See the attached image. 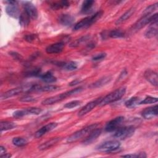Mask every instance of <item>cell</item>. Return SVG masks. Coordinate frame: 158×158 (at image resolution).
<instances>
[{
  "label": "cell",
  "instance_id": "1",
  "mask_svg": "<svg viewBox=\"0 0 158 158\" xmlns=\"http://www.w3.org/2000/svg\"><path fill=\"white\" fill-rule=\"evenodd\" d=\"M40 86L38 85H33V84H27L22 85L20 86H18L11 89H9L1 95V99L4 100L7 99L9 98H12L16 95H18L22 93H27L32 91H38V89Z\"/></svg>",
  "mask_w": 158,
  "mask_h": 158
},
{
  "label": "cell",
  "instance_id": "2",
  "mask_svg": "<svg viewBox=\"0 0 158 158\" xmlns=\"http://www.w3.org/2000/svg\"><path fill=\"white\" fill-rule=\"evenodd\" d=\"M83 90V88L80 86L78 88H75L74 89H72L70 91H67L66 92L62 93L60 94H57L54 96H51L49 98H48L45 99H44L42 102L41 104L43 105H52L54 104H56L58 102H60L64 99H65V98L71 96L72 95L76 94L80 92H81Z\"/></svg>",
  "mask_w": 158,
  "mask_h": 158
},
{
  "label": "cell",
  "instance_id": "3",
  "mask_svg": "<svg viewBox=\"0 0 158 158\" xmlns=\"http://www.w3.org/2000/svg\"><path fill=\"white\" fill-rule=\"evenodd\" d=\"M126 88L124 86L120 87L115 91L110 93L104 97H102L101 101L99 103V106H103L112 102H115L120 99L125 94Z\"/></svg>",
  "mask_w": 158,
  "mask_h": 158
},
{
  "label": "cell",
  "instance_id": "4",
  "mask_svg": "<svg viewBox=\"0 0 158 158\" xmlns=\"http://www.w3.org/2000/svg\"><path fill=\"white\" fill-rule=\"evenodd\" d=\"M102 15V12L99 11L95 13L94 15L86 17L81 19L80 21L75 24L73 27V30L77 31L82 28H85L90 27L93 23H94L97 20H98L101 17Z\"/></svg>",
  "mask_w": 158,
  "mask_h": 158
},
{
  "label": "cell",
  "instance_id": "5",
  "mask_svg": "<svg viewBox=\"0 0 158 158\" xmlns=\"http://www.w3.org/2000/svg\"><path fill=\"white\" fill-rule=\"evenodd\" d=\"M98 126V124L94 123L92 125H89L87 127H85L81 128V130L75 131V133H73V134H72L70 136H69L67 138V142L71 143H73V142H75V141L79 140L83 136L88 135L93 129L97 128Z\"/></svg>",
  "mask_w": 158,
  "mask_h": 158
},
{
  "label": "cell",
  "instance_id": "6",
  "mask_svg": "<svg viewBox=\"0 0 158 158\" xmlns=\"http://www.w3.org/2000/svg\"><path fill=\"white\" fill-rule=\"evenodd\" d=\"M158 15L157 13L154 14H151L149 15L142 16V17L138 20L131 27L132 31H136L147 24H151L152 23L157 22Z\"/></svg>",
  "mask_w": 158,
  "mask_h": 158
},
{
  "label": "cell",
  "instance_id": "7",
  "mask_svg": "<svg viewBox=\"0 0 158 158\" xmlns=\"http://www.w3.org/2000/svg\"><path fill=\"white\" fill-rule=\"evenodd\" d=\"M135 131V128L133 126H126L123 127H119L115 130L114 134V138L118 139H125L131 136Z\"/></svg>",
  "mask_w": 158,
  "mask_h": 158
},
{
  "label": "cell",
  "instance_id": "8",
  "mask_svg": "<svg viewBox=\"0 0 158 158\" xmlns=\"http://www.w3.org/2000/svg\"><path fill=\"white\" fill-rule=\"evenodd\" d=\"M120 146V143L117 140H109L106 141L96 147V149L101 151V152H109L114 151L117 149H118Z\"/></svg>",
  "mask_w": 158,
  "mask_h": 158
},
{
  "label": "cell",
  "instance_id": "9",
  "mask_svg": "<svg viewBox=\"0 0 158 158\" xmlns=\"http://www.w3.org/2000/svg\"><path fill=\"white\" fill-rule=\"evenodd\" d=\"M102 99V97H99L98 98H96V99L89 102L87 103L85 106H84L78 112V116L79 117H82L90 111H91L94 107H96L97 106L99 105L100 102L101 101Z\"/></svg>",
  "mask_w": 158,
  "mask_h": 158
},
{
  "label": "cell",
  "instance_id": "10",
  "mask_svg": "<svg viewBox=\"0 0 158 158\" xmlns=\"http://www.w3.org/2000/svg\"><path fill=\"white\" fill-rule=\"evenodd\" d=\"M124 120V117L123 116H118L117 117L109 122H108L106 126H105V130L107 132H112L114 131H115L117 129H118Z\"/></svg>",
  "mask_w": 158,
  "mask_h": 158
},
{
  "label": "cell",
  "instance_id": "11",
  "mask_svg": "<svg viewBox=\"0 0 158 158\" xmlns=\"http://www.w3.org/2000/svg\"><path fill=\"white\" fill-rule=\"evenodd\" d=\"M23 6L24 7V11L28 14L30 19L36 20L38 18V10L33 4H32L31 2L25 1L23 2Z\"/></svg>",
  "mask_w": 158,
  "mask_h": 158
},
{
  "label": "cell",
  "instance_id": "12",
  "mask_svg": "<svg viewBox=\"0 0 158 158\" xmlns=\"http://www.w3.org/2000/svg\"><path fill=\"white\" fill-rule=\"evenodd\" d=\"M57 126V123H56V122L49 123L44 125L43 127H42L39 130H38L35 133L34 136L36 138H39L40 137L43 136V135H44L45 134H46V133H48L49 131H51V130L54 129Z\"/></svg>",
  "mask_w": 158,
  "mask_h": 158
},
{
  "label": "cell",
  "instance_id": "13",
  "mask_svg": "<svg viewBox=\"0 0 158 158\" xmlns=\"http://www.w3.org/2000/svg\"><path fill=\"white\" fill-rule=\"evenodd\" d=\"M101 132H102V130L101 128H96L93 129L88 134V136L83 141V143L86 145L92 143L101 134Z\"/></svg>",
  "mask_w": 158,
  "mask_h": 158
},
{
  "label": "cell",
  "instance_id": "14",
  "mask_svg": "<svg viewBox=\"0 0 158 158\" xmlns=\"http://www.w3.org/2000/svg\"><path fill=\"white\" fill-rule=\"evenodd\" d=\"M64 46L65 43L64 42L56 43L47 46L46 52L48 54H58L63 51Z\"/></svg>",
  "mask_w": 158,
  "mask_h": 158
},
{
  "label": "cell",
  "instance_id": "15",
  "mask_svg": "<svg viewBox=\"0 0 158 158\" xmlns=\"http://www.w3.org/2000/svg\"><path fill=\"white\" fill-rule=\"evenodd\" d=\"M157 109H158L157 105L147 107L142 111L141 115L146 119L152 118L153 117L157 115V114H158Z\"/></svg>",
  "mask_w": 158,
  "mask_h": 158
},
{
  "label": "cell",
  "instance_id": "16",
  "mask_svg": "<svg viewBox=\"0 0 158 158\" xmlns=\"http://www.w3.org/2000/svg\"><path fill=\"white\" fill-rule=\"evenodd\" d=\"M57 20L59 23L65 27H69L73 23L75 19L70 14H63L58 17Z\"/></svg>",
  "mask_w": 158,
  "mask_h": 158
},
{
  "label": "cell",
  "instance_id": "17",
  "mask_svg": "<svg viewBox=\"0 0 158 158\" xmlns=\"http://www.w3.org/2000/svg\"><path fill=\"white\" fill-rule=\"evenodd\" d=\"M144 77L147 81H148L152 85L157 86L158 85V77L156 72L148 69L144 72Z\"/></svg>",
  "mask_w": 158,
  "mask_h": 158
},
{
  "label": "cell",
  "instance_id": "18",
  "mask_svg": "<svg viewBox=\"0 0 158 158\" xmlns=\"http://www.w3.org/2000/svg\"><path fill=\"white\" fill-rule=\"evenodd\" d=\"M6 12L11 17L17 19L20 15V10L18 8L17 5L15 4H7L6 7Z\"/></svg>",
  "mask_w": 158,
  "mask_h": 158
},
{
  "label": "cell",
  "instance_id": "19",
  "mask_svg": "<svg viewBox=\"0 0 158 158\" xmlns=\"http://www.w3.org/2000/svg\"><path fill=\"white\" fill-rule=\"evenodd\" d=\"M60 140V138H59V137L52 138L50 139H49V140L43 143L42 144H41L38 147V148L39 150H41V151L48 149L51 148L52 146H53L54 145L56 144Z\"/></svg>",
  "mask_w": 158,
  "mask_h": 158
},
{
  "label": "cell",
  "instance_id": "20",
  "mask_svg": "<svg viewBox=\"0 0 158 158\" xmlns=\"http://www.w3.org/2000/svg\"><path fill=\"white\" fill-rule=\"evenodd\" d=\"M157 22L150 24L148 28L146 30L144 33V36L146 38H152L155 37L157 35Z\"/></svg>",
  "mask_w": 158,
  "mask_h": 158
},
{
  "label": "cell",
  "instance_id": "21",
  "mask_svg": "<svg viewBox=\"0 0 158 158\" xmlns=\"http://www.w3.org/2000/svg\"><path fill=\"white\" fill-rule=\"evenodd\" d=\"M112 80V77L111 76H105L100 79L98 80L93 83H92L90 85V88H98L102 87L106 85H107L108 83H109Z\"/></svg>",
  "mask_w": 158,
  "mask_h": 158
},
{
  "label": "cell",
  "instance_id": "22",
  "mask_svg": "<svg viewBox=\"0 0 158 158\" xmlns=\"http://www.w3.org/2000/svg\"><path fill=\"white\" fill-rule=\"evenodd\" d=\"M135 10H136V8L135 7H131V8H130L116 20L115 24L119 25V24L124 22L125 21H126L135 13Z\"/></svg>",
  "mask_w": 158,
  "mask_h": 158
},
{
  "label": "cell",
  "instance_id": "23",
  "mask_svg": "<svg viewBox=\"0 0 158 158\" xmlns=\"http://www.w3.org/2000/svg\"><path fill=\"white\" fill-rule=\"evenodd\" d=\"M95 1L93 0H86L84 1L81 5V12L83 14H88L91 11L93 6H94Z\"/></svg>",
  "mask_w": 158,
  "mask_h": 158
},
{
  "label": "cell",
  "instance_id": "24",
  "mask_svg": "<svg viewBox=\"0 0 158 158\" xmlns=\"http://www.w3.org/2000/svg\"><path fill=\"white\" fill-rule=\"evenodd\" d=\"M41 80L45 82V83H51L53 82H55L56 81V77H54L52 74V73L50 71L46 72V73L41 74L40 76Z\"/></svg>",
  "mask_w": 158,
  "mask_h": 158
},
{
  "label": "cell",
  "instance_id": "25",
  "mask_svg": "<svg viewBox=\"0 0 158 158\" xmlns=\"http://www.w3.org/2000/svg\"><path fill=\"white\" fill-rule=\"evenodd\" d=\"M89 38H90V36L88 35L83 36H81V37L75 40L73 42H72L69 44V46L72 47V48L78 47V46H80L81 44H82L83 43H85L86 41H88L89 40Z\"/></svg>",
  "mask_w": 158,
  "mask_h": 158
},
{
  "label": "cell",
  "instance_id": "26",
  "mask_svg": "<svg viewBox=\"0 0 158 158\" xmlns=\"http://www.w3.org/2000/svg\"><path fill=\"white\" fill-rule=\"evenodd\" d=\"M141 100L138 97H131L125 101V105L128 108H133L139 104Z\"/></svg>",
  "mask_w": 158,
  "mask_h": 158
},
{
  "label": "cell",
  "instance_id": "27",
  "mask_svg": "<svg viewBox=\"0 0 158 158\" xmlns=\"http://www.w3.org/2000/svg\"><path fill=\"white\" fill-rule=\"evenodd\" d=\"M70 6V3L67 1H60L52 3L51 7L54 10H58L60 9L67 8Z\"/></svg>",
  "mask_w": 158,
  "mask_h": 158
},
{
  "label": "cell",
  "instance_id": "28",
  "mask_svg": "<svg viewBox=\"0 0 158 158\" xmlns=\"http://www.w3.org/2000/svg\"><path fill=\"white\" fill-rule=\"evenodd\" d=\"M16 127V125L12 122L9 121H1L0 123V129L1 131H7L12 130Z\"/></svg>",
  "mask_w": 158,
  "mask_h": 158
},
{
  "label": "cell",
  "instance_id": "29",
  "mask_svg": "<svg viewBox=\"0 0 158 158\" xmlns=\"http://www.w3.org/2000/svg\"><path fill=\"white\" fill-rule=\"evenodd\" d=\"M19 19V23L22 27H27L30 23V18L25 11L20 14V15Z\"/></svg>",
  "mask_w": 158,
  "mask_h": 158
},
{
  "label": "cell",
  "instance_id": "30",
  "mask_svg": "<svg viewBox=\"0 0 158 158\" xmlns=\"http://www.w3.org/2000/svg\"><path fill=\"white\" fill-rule=\"evenodd\" d=\"M60 66H62L65 70L68 71H72L78 67V64L76 62L74 61H70L69 62H64L62 64H60Z\"/></svg>",
  "mask_w": 158,
  "mask_h": 158
},
{
  "label": "cell",
  "instance_id": "31",
  "mask_svg": "<svg viewBox=\"0 0 158 158\" xmlns=\"http://www.w3.org/2000/svg\"><path fill=\"white\" fill-rule=\"evenodd\" d=\"M124 36H125L124 33L122 30L118 29L113 30L108 32V37H110L112 38H123Z\"/></svg>",
  "mask_w": 158,
  "mask_h": 158
},
{
  "label": "cell",
  "instance_id": "32",
  "mask_svg": "<svg viewBox=\"0 0 158 158\" xmlns=\"http://www.w3.org/2000/svg\"><path fill=\"white\" fill-rule=\"evenodd\" d=\"M28 115H31L30 108H26L21 110H18L13 113V116L16 118H20Z\"/></svg>",
  "mask_w": 158,
  "mask_h": 158
},
{
  "label": "cell",
  "instance_id": "33",
  "mask_svg": "<svg viewBox=\"0 0 158 158\" xmlns=\"http://www.w3.org/2000/svg\"><path fill=\"white\" fill-rule=\"evenodd\" d=\"M12 142L14 145L18 146V147H21L26 145L27 144V141L26 139L21 137H15L12 139Z\"/></svg>",
  "mask_w": 158,
  "mask_h": 158
},
{
  "label": "cell",
  "instance_id": "34",
  "mask_svg": "<svg viewBox=\"0 0 158 158\" xmlns=\"http://www.w3.org/2000/svg\"><path fill=\"white\" fill-rule=\"evenodd\" d=\"M59 88V86L53 85H47L43 86H40L38 91H44V92H51L57 90Z\"/></svg>",
  "mask_w": 158,
  "mask_h": 158
},
{
  "label": "cell",
  "instance_id": "35",
  "mask_svg": "<svg viewBox=\"0 0 158 158\" xmlns=\"http://www.w3.org/2000/svg\"><path fill=\"white\" fill-rule=\"evenodd\" d=\"M157 6V3H156V4H151V5H150V6H148V7L144 10V11H143V16L151 15V14L156 9Z\"/></svg>",
  "mask_w": 158,
  "mask_h": 158
},
{
  "label": "cell",
  "instance_id": "36",
  "mask_svg": "<svg viewBox=\"0 0 158 158\" xmlns=\"http://www.w3.org/2000/svg\"><path fill=\"white\" fill-rule=\"evenodd\" d=\"M41 69L40 68H34L26 72V75L28 77H38L40 76L41 74Z\"/></svg>",
  "mask_w": 158,
  "mask_h": 158
},
{
  "label": "cell",
  "instance_id": "37",
  "mask_svg": "<svg viewBox=\"0 0 158 158\" xmlns=\"http://www.w3.org/2000/svg\"><path fill=\"white\" fill-rule=\"evenodd\" d=\"M158 101L157 98H154L152 96H146L143 100H141L139 104H153L157 102Z\"/></svg>",
  "mask_w": 158,
  "mask_h": 158
},
{
  "label": "cell",
  "instance_id": "38",
  "mask_svg": "<svg viewBox=\"0 0 158 158\" xmlns=\"http://www.w3.org/2000/svg\"><path fill=\"white\" fill-rule=\"evenodd\" d=\"M81 102L79 100H74V101H72L66 103L64 105V107L67 108V109H72L73 107H76L77 106H79L81 104Z\"/></svg>",
  "mask_w": 158,
  "mask_h": 158
},
{
  "label": "cell",
  "instance_id": "39",
  "mask_svg": "<svg viewBox=\"0 0 158 158\" xmlns=\"http://www.w3.org/2000/svg\"><path fill=\"white\" fill-rule=\"evenodd\" d=\"M20 101L23 102H30L35 101V98L31 95H25L20 98Z\"/></svg>",
  "mask_w": 158,
  "mask_h": 158
},
{
  "label": "cell",
  "instance_id": "40",
  "mask_svg": "<svg viewBox=\"0 0 158 158\" xmlns=\"http://www.w3.org/2000/svg\"><path fill=\"white\" fill-rule=\"evenodd\" d=\"M106 57V53L105 52H100L98 54H96V55L93 56L92 57V60L94 61H98L101 60L102 59H104Z\"/></svg>",
  "mask_w": 158,
  "mask_h": 158
},
{
  "label": "cell",
  "instance_id": "41",
  "mask_svg": "<svg viewBox=\"0 0 158 158\" xmlns=\"http://www.w3.org/2000/svg\"><path fill=\"white\" fill-rule=\"evenodd\" d=\"M36 37L37 36L35 34H28L24 36V39L25 41H27L29 43H31L33 41H35V40L36 38Z\"/></svg>",
  "mask_w": 158,
  "mask_h": 158
},
{
  "label": "cell",
  "instance_id": "42",
  "mask_svg": "<svg viewBox=\"0 0 158 158\" xmlns=\"http://www.w3.org/2000/svg\"><path fill=\"white\" fill-rule=\"evenodd\" d=\"M9 54H10V56H12L14 59H15V60H22V59H23L22 56L20 54L17 53V52L11 51V52H9Z\"/></svg>",
  "mask_w": 158,
  "mask_h": 158
},
{
  "label": "cell",
  "instance_id": "43",
  "mask_svg": "<svg viewBox=\"0 0 158 158\" xmlns=\"http://www.w3.org/2000/svg\"><path fill=\"white\" fill-rule=\"evenodd\" d=\"M122 157H131V158H136L139 157L138 154H125V155H122L121 156Z\"/></svg>",
  "mask_w": 158,
  "mask_h": 158
},
{
  "label": "cell",
  "instance_id": "44",
  "mask_svg": "<svg viewBox=\"0 0 158 158\" xmlns=\"http://www.w3.org/2000/svg\"><path fill=\"white\" fill-rule=\"evenodd\" d=\"M80 82H81V80H78V79H75V80L72 81L71 82H70V83H69V85L70 86H74V85H77V84H79Z\"/></svg>",
  "mask_w": 158,
  "mask_h": 158
},
{
  "label": "cell",
  "instance_id": "45",
  "mask_svg": "<svg viewBox=\"0 0 158 158\" xmlns=\"http://www.w3.org/2000/svg\"><path fill=\"white\" fill-rule=\"evenodd\" d=\"M96 46V44L94 42H89L88 44H87V48L88 49H91L93 48H94Z\"/></svg>",
  "mask_w": 158,
  "mask_h": 158
},
{
  "label": "cell",
  "instance_id": "46",
  "mask_svg": "<svg viewBox=\"0 0 158 158\" xmlns=\"http://www.w3.org/2000/svg\"><path fill=\"white\" fill-rule=\"evenodd\" d=\"M11 157V154L9 153H4L2 155H0V158H9Z\"/></svg>",
  "mask_w": 158,
  "mask_h": 158
},
{
  "label": "cell",
  "instance_id": "47",
  "mask_svg": "<svg viewBox=\"0 0 158 158\" xmlns=\"http://www.w3.org/2000/svg\"><path fill=\"white\" fill-rule=\"evenodd\" d=\"M6 152V150L5 148L2 146H0V155H2Z\"/></svg>",
  "mask_w": 158,
  "mask_h": 158
}]
</instances>
